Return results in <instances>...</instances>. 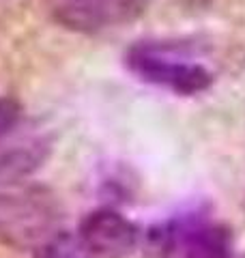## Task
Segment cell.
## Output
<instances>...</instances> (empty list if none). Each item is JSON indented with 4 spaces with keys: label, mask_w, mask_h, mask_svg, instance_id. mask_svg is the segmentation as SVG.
<instances>
[{
    "label": "cell",
    "mask_w": 245,
    "mask_h": 258,
    "mask_svg": "<svg viewBox=\"0 0 245 258\" xmlns=\"http://www.w3.org/2000/svg\"><path fill=\"white\" fill-rule=\"evenodd\" d=\"M47 13L60 26L76 32H103L138 20L146 0H43Z\"/></svg>",
    "instance_id": "3957f363"
},
{
    "label": "cell",
    "mask_w": 245,
    "mask_h": 258,
    "mask_svg": "<svg viewBox=\"0 0 245 258\" xmlns=\"http://www.w3.org/2000/svg\"><path fill=\"white\" fill-rule=\"evenodd\" d=\"M176 249L181 258H234L232 235L222 224H211L198 215H187Z\"/></svg>",
    "instance_id": "5b68a950"
},
{
    "label": "cell",
    "mask_w": 245,
    "mask_h": 258,
    "mask_svg": "<svg viewBox=\"0 0 245 258\" xmlns=\"http://www.w3.org/2000/svg\"><path fill=\"white\" fill-rule=\"evenodd\" d=\"M125 60L140 80L176 95H198L213 84V74L192 58L183 45L155 41L136 43L127 50Z\"/></svg>",
    "instance_id": "7a4b0ae2"
},
{
    "label": "cell",
    "mask_w": 245,
    "mask_h": 258,
    "mask_svg": "<svg viewBox=\"0 0 245 258\" xmlns=\"http://www.w3.org/2000/svg\"><path fill=\"white\" fill-rule=\"evenodd\" d=\"M78 235L95 258H127L140 241V230L114 209H97L82 220Z\"/></svg>",
    "instance_id": "277c9868"
},
{
    "label": "cell",
    "mask_w": 245,
    "mask_h": 258,
    "mask_svg": "<svg viewBox=\"0 0 245 258\" xmlns=\"http://www.w3.org/2000/svg\"><path fill=\"white\" fill-rule=\"evenodd\" d=\"M54 194L26 176H0V237L18 247H37L58 230Z\"/></svg>",
    "instance_id": "6da1fadb"
},
{
    "label": "cell",
    "mask_w": 245,
    "mask_h": 258,
    "mask_svg": "<svg viewBox=\"0 0 245 258\" xmlns=\"http://www.w3.org/2000/svg\"><path fill=\"white\" fill-rule=\"evenodd\" d=\"M20 114H22V110L18 101L11 99V97H0V142L18 125Z\"/></svg>",
    "instance_id": "52a82bcc"
},
{
    "label": "cell",
    "mask_w": 245,
    "mask_h": 258,
    "mask_svg": "<svg viewBox=\"0 0 245 258\" xmlns=\"http://www.w3.org/2000/svg\"><path fill=\"white\" fill-rule=\"evenodd\" d=\"M35 258H95L80 235L56 230L35 247Z\"/></svg>",
    "instance_id": "8992f818"
}]
</instances>
